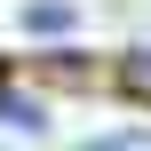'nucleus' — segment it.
Masks as SVG:
<instances>
[{
    "mask_svg": "<svg viewBox=\"0 0 151 151\" xmlns=\"http://www.w3.org/2000/svg\"><path fill=\"white\" fill-rule=\"evenodd\" d=\"M16 24H24V40H72L80 32V8L72 0H24Z\"/></svg>",
    "mask_w": 151,
    "mask_h": 151,
    "instance_id": "nucleus-1",
    "label": "nucleus"
},
{
    "mask_svg": "<svg viewBox=\"0 0 151 151\" xmlns=\"http://www.w3.org/2000/svg\"><path fill=\"white\" fill-rule=\"evenodd\" d=\"M127 72H135V80H151V48H135V64H127Z\"/></svg>",
    "mask_w": 151,
    "mask_h": 151,
    "instance_id": "nucleus-2",
    "label": "nucleus"
},
{
    "mask_svg": "<svg viewBox=\"0 0 151 151\" xmlns=\"http://www.w3.org/2000/svg\"><path fill=\"white\" fill-rule=\"evenodd\" d=\"M80 151H127V143H119V135H104V143H80Z\"/></svg>",
    "mask_w": 151,
    "mask_h": 151,
    "instance_id": "nucleus-3",
    "label": "nucleus"
}]
</instances>
